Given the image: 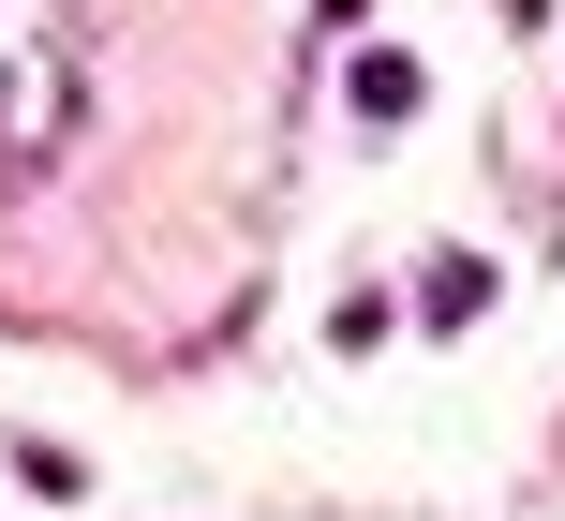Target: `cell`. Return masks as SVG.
I'll list each match as a JSON object with an SVG mask.
<instances>
[{
    "label": "cell",
    "instance_id": "1",
    "mask_svg": "<svg viewBox=\"0 0 565 521\" xmlns=\"http://www.w3.org/2000/svg\"><path fill=\"white\" fill-rule=\"evenodd\" d=\"M477 298H491L477 254H431V268H417V313H431V328H477Z\"/></svg>",
    "mask_w": 565,
    "mask_h": 521
},
{
    "label": "cell",
    "instance_id": "2",
    "mask_svg": "<svg viewBox=\"0 0 565 521\" xmlns=\"http://www.w3.org/2000/svg\"><path fill=\"white\" fill-rule=\"evenodd\" d=\"M402 105H417V60L372 45V60H358V119H402Z\"/></svg>",
    "mask_w": 565,
    "mask_h": 521
}]
</instances>
